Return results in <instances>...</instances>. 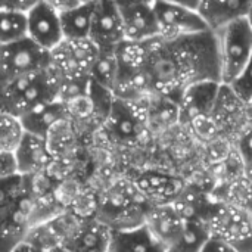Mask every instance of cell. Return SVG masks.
Masks as SVG:
<instances>
[{
	"instance_id": "cell-1",
	"label": "cell",
	"mask_w": 252,
	"mask_h": 252,
	"mask_svg": "<svg viewBox=\"0 0 252 252\" xmlns=\"http://www.w3.org/2000/svg\"><path fill=\"white\" fill-rule=\"evenodd\" d=\"M152 96L180 100L185 90L204 81L221 84L220 46L216 32L165 41L155 38L142 68Z\"/></svg>"
},
{
	"instance_id": "cell-2",
	"label": "cell",
	"mask_w": 252,
	"mask_h": 252,
	"mask_svg": "<svg viewBox=\"0 0 252 252\" xmlns=\"http://www.w3.org/2000/svg\"><path fill=\"white\" fill-rule=\"evenodd\" d=\"M61 77L50 66L1 86V112L22 118L40 105L59 100Z\"/></svg>"
},
{
	"instance_id": "cell-3",
	"label": "cell",
	"mask_w": 252,
	"mask_h": 252,
	"mask_svg": "<svg viewBox=\"0 0 252 252\" xmlns=\"http://www.w3.org/2000/svg\"><path fill=\"white\" fill-rule=\"evenodd\" d=\"M216 34L220 46L221 84L230 86L251 61L252 27L248 18H245Z\"/></svg>"
},
{
	"instance_id": "cell-4",
	"label": "cell",
	"mask_w": 252,
	"mask_h": 252,
	"mask_svg": "<svg viewBox=\"0 0 252 252\" xmlns=\"http://www.w3.org/2000/svg\"><path fill=\"white\" fill-rule=\"evenodd\" d=\"M205 221L211 236L220 238L236 252H252L251 214L216 201Z\"/></svg>"
},
{
	"instance_id": "cell-5",
	"label": "cell",
	"mask_w": 252,
	"mask_h": 252,
	"mask_svg": "<svg viewBox=\"0 0 252 252\" xmlns=\"http://www.w3.org/2000/svg\"><path fill=\"white\" fill-rule=\"evenodd\" d=\"M52 66V55L31 38L0 47V83L7 84L19 77L44 71Z\"/></svg>"
},
{
	"instance_id": "cell-6",
	"label": "cell",
	"mask_w": 252,
	"mask_h": 252,
	"mask_svg": "<svg viewBox=\"0 0 252 252\" xmlns=\"http://www.w3.org/2000/svg\"><path fill=\"white\" fill-rule=\"evenodd\" d=\"M159 25V38L165 41L179 40L210 31L196 10L189 9L179 1H154Z\"/></svg>"
},
{
	"instance_id": "cell-7",
	"label": "cell",
	"mask_w": 252,
	"mask_h": 252,
	"mask_svg": "<svg viewBox=\"0 0 252 252\" xmlns=\"http://www.w3.org/2000/svg\"><path fill=\"white\" fill-rule=\"evenodd\" d=\"M52 68L59 77H90L99 49L89 40L63 41L52 53Z\"/></svg>"
},
{
	"instance_id": "cell-8",
	"label": "cell",
	"mask_w": 252,
	"mask_h": 252,
	"mask_svg": "<svg viewBox=\"0 0 252 252\" xmlns=\"http://www.w3.org/2000/svg\"><path fill=\"white\" fill-rule=\"evenodd\" d=\"M90 40L99 50H117L126 41V31L118 1H96Z\"/></svg>"
},
{
	"instance_id": "cell-9",
	"label": "cell",
	"mask_w": 252,
	"mask_h": 252,
	"mask_svg": "<svg viewBox=\"0 0 252 252\" xmlns=\"http://www.w3.org/2000/svg\"><path fill=\"white\" fill-rule=\"evenodd\" d=\"M28 37L50 53L65 41L61 16L50 1H37L30 10Z\"/></svg>"
},
{
	"instance_id": "cell-10",
	"label": "cell",
	"mask_w": 252,
	"mask_h": 252,
	"mask_svg": "<svg viewBox=\"0 0 252 252\" xmlns=\"http://www.w3.org/2000/svg\"><path fill=\"white\" fill-rule=\"evenodd\" d=\"M124 22L126 41H151L159 38V25L154 1H118Z\"/></svg>"
},
{
	"instance_id": "cell-11",
	"label": "cell",
	"mask_w": 252,
	"mask_h": 252,
	"mask_svg": "<svg viewBox=\"0 0 252 252\" xmlns=\"http://www.w3.org/2000/svg\"><path fill=\"white\" fill-rule=\"evenodd\" d=\"M149 100L143 103H130L117 99L105 123L106 130L118 140L134 142L146 128V109Z\"/></svg>"
},
{
	"instance_id": "cell-12",
	"label": "cell",
	"mask_w": 252,
	"mask_h": 252,
	"mask_svg": "<svg viewBox=\"0 0 252 252\" xmlns=\"http://www.w3.org/2000/svg\"><path fill=\"white\" fill-rule=\"evenodd\" d=\"M211 117L217 123L221 136H233L236 139L238 134L252 123V108L251 105L242 102L229 86H221Z\"/></svg>"
},
{
	"instance_id": "cell-13",
	"label": "cell",
	"mask_w": 252,
	"mask_h": 252,
	"mask_svg": "<svg viewBox=\"0 0 252 252\" xmlns=\"http://www.w3.org/2000/svg\"><path fill=\"white\" fill-rule=\"evenodd\" d=\"M221 86L216 81H204L188 87L179 100L180 124L190 126L199 118L213 115Z\"/></svg>"
},
{
	"instance_id": "cell-14",
	"label": "cell",
	"mask_w": 252,
	"mask_h": 252,
	"mask_svg": "<svg viewBox=\"0 0 252 252\" xmlns=\"http://www.w3.org/2000/svg\"><path fill=\"white\" fill-rule=\"evenodd\" d=\"M112 233V229L97 217L81 219L63 248L69 252H106Z\"/></svg>"
},
{
	"instance_id": "cell-15",
	"label": "cell",
	"mask_w": 252,
	"mask_h": 252,
	"mask_svg": "<svg viewBox=\"0 0 252 252\" xmlns=\"http://www.w3.org/2000/svg\"><path fill=\"white\" fill-rule=\"evenodd\" d=\"M185 219L173 202L154 204L146 216L145 224L152 235L168 250L182 235Z\"/></svg>"
},
{
	"instance_id": "cell-16",
	"label": "cell",
	"mask_w": 252,
	"mask_h": 252,
	"mask_svg": "<svg viewBox=\"0 0 252 252\" xmlns=\"http://www.w3.org/2000/svg\"><path fill=\"white\" fill-rule=\"evenodd\" d=\"M252 1H202L199 4L198 13L207 24L211 32H220L229 25L248 18Z\"/></svg>"
},
{
	"instance_id": "cell-17",
	"label": "cell",
	"mask_w": 252,
	"mask_h": 252,
	"mask_svg": "<svg viewBox=\"0 0 252 252\" xmlns=\"http://www.w3.org/2000/svg\"><path fill=\"white\" fill-rule=\"evenodd\" d=\"M21 176L43 174L55 161L44 137L27 133L21 146L15 152Z\"/></svg>"
},
{
	"instance_id": "cell-18",
	"label": "cell",
	"mask_w": 252,
	"mask_h": 252,
	"mask_svg": "<svg viewBox=\"0 0 252 252\" xmlns=\"http://www.w3.org/2000/svg\"><path fill=\"white\" fill-rule=\"evenodd\" d=\"M106 252H167L146 224L130 230L114 232Z\"/></svg>"
},
{
	"instance_id": "cell-19",
	"label": "cell",
	"mask_w": 252,
	"mask_h": 252,
	"mask_svg": "<svg viewBox=\"0 0 252 252\" xmlns=\"http://www.w3.org/2000/svg\"><path fill=\"white\" fill-rule=\"evenodd\" d=\"M69 118V112H68V106L61 102H50V103H44L40 105L38 108L32 109L31 112H28L27 115H24L22 124L27 130V133L44 137L47 136V133L61 121L68 120Z\"/></svg>"
},
{
	"instance_id": "cell-20",
	"label": "cell",
	"mask_w": 252,
	"mask_h": 252,
	"mask_svg": "<svg viewBox=\"0 0 252 252\" xmlns=\"http://www.w3.org/2000/svg\"><path fill=\"white\" fill-rule=\"evenodd\" d=\"M136 186L149 201L165 199V202H174L186 190L185 182L180 177L158 173L142 176L140 179H137Z\"/></svg>"
},
{
	"instance_id": "cell-21",
	"label": "cell",
	"mask_w": 252,
	"mask_h": 252,
	"mask_svg": "<svg viewBox=\"0 0 252 252\" xmlns=\"http://www.w3.org/2000/svg\"><path fill=\"white\" fill-rule=\"evenodd\" d=\"M96 1H80L71 10L59 13L63 37L66 41H80L89 40L93 22Z\"/></svg>"
},
{
	"instance_id": "cell-22",
	"label": "cell",
	"mask_w": 252,
	"mask_h": 252,
	"mask_svg": "<svg viewBox=\"0 0 252 252\" xmlns=\"http://www.w3.org/2000/svg\"><path fill=\"white\" fill-rule=\"evenodd\" d=\"M146 123L152 128L158 130L180 124L179 102L162 96H152L146 109Z\"/></svg>"
},
{
	"instance_id": "cell-23",
	"label": "cell",
	"mask_w": 252,
	"mask_h": 252,
	"mask_svg": "<svg viewBox=\"0 0 252 252\" xmlns=\"http://www.w3.org/2000/svg\"><path fill=\"white\" fill-rule=\"evenodd\" d=\"M210 238L211 232L205 220H186L182 235L167 252H201Z\"/></svg>"
},
{
	"instance_id": "cell-24",
	"label": "cell",
	"mask_w": 252,
	"mask_h": 252,
	"mask_svg": "<svg viewBox=\"0 0 252 252\" xmlns=\"http://www.w3.org/2000/svg\"><path fill=\"white\" fill-rule=\"evenodd\" d=\"M118 74L120 61L117 56V50H99L97 59L90 72V80L114 92Z\"/></svg>"
},
{
	"instance_id": "cell-25",
	"label": "cell",
	"mask_w": 252,
	"mask_h": 252,
	"mask_svg": "<svg viewBox=\"0 0 252 252\" xmlns=\"http://www.w3.org/2000/svg\"><path fill=\"white\" fill-rule=\"evenodd\" d=\"M219 202H224L241 211L252 214V180L244 174L232 179L229 183H226L224 193Z\"/></svg>"
},
{
	"instance_id": "cell-26",
	"label": "cell",
	"mask_w": 252,
	"mask_h": 252,
	"mask_svg": "<svg viewBox=\"0 0 252 252\" xmlns=\"http://www.w3.org/2000/svg\"><path fill=\"white\" fill-rule=\"evenodd\" d=\"M28 37V15L0 9V41L10 44Z\"/></svg>"
},
{
	"instance_id": "cell-27",
	"label": "cell",
	"mask_w": 252,
	"mask_h": 252,
	"mask_svg": "<svg viewBox=\"0 0 252 252\" xmlns=\"http://www.w3.org/2000/svg\"><path fill=\"white\" fill-rule=\"evenodd\" d=\"M27 136V130L22 124V120L1 112L0 115V152H12L15 154L21 146L24 137Z\"/></svg>"
},
{
	"instance_id": "cell-28",
	"label": "cell",
	"mask_w": 252,
	"mask_h": 252,
	"mask_svg": "<svg viewBox=\"0 0 252 252\" xmlns=\"http://www.w3.org/2000/svg\"><path fill=\"white\" fill-rule=\"evenodd\" d=\"M74 140H75V137H74V131H72L71 118L58 123L46 136L47 146L55 158H58L62 154H66L72 148Z\"/></svg>"
},
{
	"instance_id": "cell-29",
	"label": "cell",
	"mask_w": 252,
	"mask_h": 252,
	"mask_svg": "<svg viewBox=\"0 0 252 252\" xmlns=\"http://www.w3.org/2000/svg\"><path fill=\"white\" fill-rule=\"evenodd\" d=\"M89 97L93 106V112L94 117H97L99 120H102L103 123H106L112 106L117 100L115 94L112 90L105 89L102 86H99L94 81H90V90H89Z\"/></svg>"
},
{
	"instance_id": "cell-30",
	"label": "cell",
	"mask_w": 252,
	"mask_h": 252,
	"mask_svg": "<svg viewBox=\"0 0 252 252\" xmlns=\"http://www.w3.org/2000/svg\"><path fill=\"white\" fill-rule=\"evenodd\" d=\"M233 93L247 105H252V58L244 72L229 86Z\"/></svg>"
},
{
	"instance_id": "cell-31",
	"label": "cell",
	"mask_w": 252,
	"mask_h": 252,
	"mask_svg": "<svg viewBox=\"0 0 252 252\" xmlns=\"http://www.w3.org/2000/svg\"><path fill=\"white\" fill-rule=\"evenodd\" d=\"M235 149L244 167L252 162V123H250L235 139Z\"/></svg>"
},
{
	"instance_id": "cell-32",
	"label": "cell",
	"mask_w": 252,
	"mask_h": 252,
	"mask_svg": "<svg viewBox=\"0 0 252 252\" xmlns=\"http://www.w3.org/2000/svg\"><path fill=\"white\" fill-rule=\"evenodd\" d=\"M0 159H1V167H0V179L1 180L21 176L19 164H18V159H16L15 154H12V152H0Z\"/></svg>"
},
{
	"instance_id": "cell-33",
	"label": "cell",
	"mask_w": 252,
	"mask_h": 252,
	"mask_svg": "<svg viewBox=\"0 0 252 252\" xmlns=\"http://www.w3.org/2000/svg\"><path fill=\"white\" fill-rule=\"evenodd\" d=\"M37 1H24V0H18V1H4L1 3L0 9L4 10H10V12H16V13H25L28 15L30 10L35 6Z\"/></svg>"
},
{
	"instance_id": "cell-34",
	"label": "cell",
	"mask_w": 252,
	"mask_h": 252,
	"mask_svg": "<svg viewBox=\"0 0 252 252\" xmlns=\"http://www.w3.org/2000/svg\"><path fill=\"white\" fill-rule=\"evenodd\" d=\"M201 252H236L230 245H227L224 241H221L220 238L211 236L207 244L204 245Z\"/></svg>"
},
{
	"instance_id": "cell-35",
	"label": "cell",
	"mask_w": 252,
	"mask_h": 252,
	"mask_svg": "<svg viewBox=\"0 0 252 252\" xmlns=\"http://www.w3.org/2000/svg\"><path fill=\"white\" fill-rule=\"evenodd\" d=\"M13 252H43V251H38L37 248H34V247H31L30 244H27V242H24V244H21L16 250Z\"/></svg>"
},
{
	"instance_id": "cell-36",
	"label": "cell",
	"mask_w": 252,
	"mask_h": 252,
	"mask_svg": "<svg viewBox=\"0 0 252 252\" xmlns=\"http://www.w3.org/2000/svg\"><path fill=\"white\" fill-rule=\"evenodd\" d=\"M244 176H247L250 180H252V162L244 167Z\"/></svg>"
},
{
	"instance_id": "cell-37",
	"label": "cell",
	"mask_w": 252,
	"mask_h": 252,
	"mask_svg": "<svg viewBox=\"0 0 252 252\" xmlns=\"http://www.w3.org/2000/svg\"><path fill=\"white\" fill-rule=\"evenodd\" d=\"M50 252H69L66 248H63V247H58V248H55V250H52Z\"/></svg>"
},
{
	"instance_id": "cell-38",
	"label": "cell",
	"mask_w": 252,
	"mask_h": 252,
	"mask_svg": "<svg viewBox=\"0 0 252 252\" xmlns=\"http://www.w3.org/2000/svg\"><path fill=\"white\" fill-rule=\"evenodd\" d=\"M248 22L251 24V27H252V6H251V10H250V15H248Z\"/></svg>"
},
{
	"instance_id": "cell-39",
	"label": "cell",
	"mask_w": 252,
	"mask_h": 252,
	"mask_svg": "<svg viewBox=\"0 0 252 252\" xmlns=\"http://www.w3.org/2000/svg\"><path fill=\"white\" fill-rule=\"evenodd\" d=\"M251 219H252V214H251Z\"/></svg>"
},
{
	"instance_id": "cell-40",
	"label": "cell",
	"mask_w": 252,
	"mask_h": 252,
	"mask_svg": "<svg viewBox=\"0 0 252 252\" xmlns=\"http://www.w3.org/2000/svg\"><path fill=\"white\" fill-rule=\"evenodd\" d=\"M251 108H252V105H251Z\"/></svg>"
}]
</instances>
